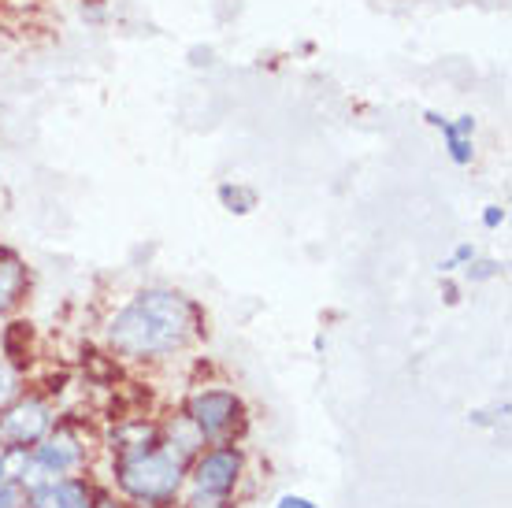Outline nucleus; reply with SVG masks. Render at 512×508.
<instances>
[{
  "mask_svg": "<svg viewBox=\"0 0 512 508\" xmlns=\"http://www.w3.org/2000/svg\"><path fill=\"white\" fill-rule=\"evenodd\" d=\"M101 338L123 364H160L205 338V308L171 286H141L104 319Z\"/></svg>",
  "mask_w": 512,
  "mask_h": 508,
  "instance_id": "nucleus-1",
  "label": "nucleus"
},
{
  "mask_svg": "<svg viewBox=\"0 0 512 508\" xmlns=\"http://www.w3.org/2000/svg\"><path fill=\"white\" fill-rule=\"evenodd\" d=\"M112 479H116L119 497L130 505H171L179 501L186 486V464L156 438V442H141L134 449L112 453Z\"/></svg>",
  "mask_w": 512,
  "mask_h": 508,
  "instance_id": "nucleus-2",
  "label": "nucleus"
},
{
  "mask_svg": "<svg viewBox=\"0 0 512 508\" xmlns=\"http://www.w3.org/2000/svg\"><path fill=\"white\" fill-rule=\"evenodd\" d=\"M182 416L201 431L205 445H223V442H242L245 427H249V408H245L242 394L231 386H193L186 401H182Z\"/></svg>",
  "mask_w": 512,
  "mask_h": 508,
  "instance_id": "nucleus-3",
  "label": "nucleus"
},
{
  "mask_svg": "<svg viewBox=\"0 0 512 508\" xmlns=\"http://www.w3.org/2000/svg\"><path fill=\"white\" fill-rule=\"evenodd\" d=\"M56 427V405L45 390H23L8 408H0V445L30 449Z\"/></svg>",
  "mask_w": 512,
  "mask_h": 508,
  "instance_id": "nucleus-4",
  "label": "nucleus"
},
{
  "mask_svg": "<svg viewBox=\"0 0 512 508\" xmlns=\"http://www.w3.org/2000/svg\"><path fill=\"white\" fill-rule=\"evenodd\" d=\"M245 449L238 442L205 445L186 468V486L190 490H205V494H238L245 483Z\"/></svg>",
  "mask_w": 512,
  "mask_h": 508,
  "instance_id": "nucleus-5",
  "label": "nucleus"
},
{
  "mask_svg": "<svg viewBox=\"0 0 512 508\" xmlns=\"http://www.w3.org/2000/svg\"><path fill=\"white\" fill-rule=\"evenodd\" d=\"M30 457L49 479L52 475H78L90 464V445H86V434L78 431L75 423L56 420V427L38 445H30Z\"/></svg>",
  "mask_w": 512,
  "mask_h": 508,
  "instance_id": "nucleus-6",
  "label": "nucleus"
},
{
  "mask_svg": "<svg viewBox=\"0 0 512 508\" xmlns=\"http://www.w3.org/2000/svg\"><path fill=\"white\" fill-rule=\"evenodd\" d=\"M93 490L86 475H52L26 490V508H90Z\"/></svg>",
  "mask_w": 512,
  "mask_h": 508,
  "instance_id": "nucleus-7",
  "label": "nucleus"
},
{
  "mask_svg": "<svg viewBox=\"0 0 512 508\" xmlns=\"http://www.w3.org/2000/svg\"><path fill=\"white\" fill-rule=\"evenodd\" d=\"M30 293V267L12 245H0V319L12 316Z\"/></svg>",
  "mask_w": 512,
  "mask_h": 508,
  "instance_id": "nucleus-8",
  "label": "nucleus"
},
{
  "mask_svg": "<svg viewBox=\"0 0 512 508\" xmlns=\"http://www.w3.org/2000/svg\"><path fill=\"white\" fill-rule=\"evenodd\" d=\"M160 442H164L167 449H171V453H175V457L186 464V468H190V460L197 457L201 449H205V438H201V431H197V427H193V423L186 420L182 412L160 423Z\"/></svg>",
  "mask_w": 512,
  "mask_h": 508,
  "instance_id": "nucleus-9",
  "label": "nucleus"
},
{
  "mask_svg": "<svg viewBox=\"0 0 512 508\" xmlns=\"http://www.w3.org/2000/svg\"><path fill=\"white\" fill-rule=\"evenodd\" d=\"M219 204L231 212V216H249L260 197H256L253 186H245V182H219Z\"/></svg>",
  "mask_w": 512,
  "mask_h": 508,
  "instance_id": "nucleus-10",
  "label": "nucleus"
},
{
  "mask_svg": "<svg viewBox=\"0 0 512 508\" xmlns=\"http://www.w3.org/2000/svg\"><path fill=\"white\" fill-rule=\"evenodd\" d=\"M438 134H442V145H446V156L453 160L457 167H472L475 160V138H468V134H461V130L453 127V123H442L438 127Z\"/></svg>",
  "mask_w": 512,
  "mask_h": 508,
  "instance_id": "nucleus-11",
  "label": "nucleus"
},
{
  "mask_svg": "<svg viewBox=\"0 0 512 508\" xmlns=\"http://www.w3.org/2000/svg\"><path fill=\"white\" fill-rule=\"evenodd\" d=\"M26 390V379H23V368H15L12 360H4L0 356V408H8L15 397Z\"/></svg>",
  "mask_w": 512,
  "mask_h": 508,
  "instance_id": "nucleus-12",
  "label": "nucleus"
},
{
  "mask_svg": "<svg viewBox=\"0 0 512 508\" xmlns=\"http://www.w3.org/2000/svg\"><path fill=\"white\" fill-rule=\"evenodd\" d=\"M461 275H464V282H468V286H483V282L505 275V264H501V260H494V256H475L472 264L461 267Z\"/></svg>",
  "mask_w": 512,
  "mask_h": 508,
  "instance_id": "nucleus-13",
  "label": "nucleus"
},
{
  "mask_svg": "<svg viewBox=\"0 0 512 508\" xmlns=\"http://www.w3.org/2000/svg\"><path fill=\"white\" fill-rule=\"evenodd\" d=\"M179 508H238V501H234V494H205V490L182 486Z\"/></svg>",
  "mask_w": 512,
  "mask_h": 508,
  "instance_id": "nucleus-14",
  "label": "nucleus"
},
{
  "mask_svg": "<svg viewBox=\"0 0 512 508\" xmlns=\"http://www.w3.org/2000/svg\"><path fill=\"white\" fill-rule=\"evenodd\" d=\"M475 256H479V249H475L472 242H461L453 245V253L446 256V260H438V275H457L464 264H472Z\"/></svg>",
  "mask_w": 512,
  "mask_h": 508,
  "instance_id": "nucleus-15",
  "label": "nucleus"
},
{
  "mask_svg": "<svg viewBox=\"0 0 512 508\" xmlns=\"http://www.w3.org/2000/svg\"><path fill=\"white\" fill-rule=\"evenodd\" d=\"M0 508H26V490L15 479L0 483Z\"/></svg>",
  "mask_w": 512,
  "mask_h": 508,
  "instance_id": "nucleus-16",
  "label": "nucleus"
},
{
  "mask_svg": "<svg viewBox=\"0 0 512 508\" xmlns=\"http://www.w3.org/2000/svg\"><path fill=\"white\" fill-rule=\"evenodd\" d=\"M505 219H509V212H505L501 204H487V208H483V227L487 230H501L505 227Z\"/></svg>",
  "mask_w": 512,
  "mask_h": 508,
  "instance_id": "nucleus-17",
  "label": "nucleus"
},
{
  "mask_svg": "<svg viewBox=\"0 0 512 508\" xmlns=\"http://www.w3.org/2000/svg\"><path fill=\"white\" fill-rule=\"evenodd\" d=\"M442 301H446L449 308L461 305V286L453 282V275H442Z\"/></svg>",
  "mask_w": 512,
  "mask_h": 508,
  "instance_id": "nucleus-18",
  "label": "nucleus"
},
{
  "mask_svg": "<svg viewBox=\"0 0 512 508\" xmlns=\"http://www.w3.org/2000/svg\"><path fill=\"white\" fill-rule=\"evenodd\" d=\"M90 508H127V505H123L116 494H108V490H93Z\"/></svg>",
  "mask_w": 512,
  "mask_h": 508,
  "instance_id": "nucleus-19",
  "label": "nucleus"
},
{
  "mask_svg": "<svg viewBox=\"0 0 512 508\" xmlns=\"http://www.w3.org/2000/svg\"><path fill=\"white\" fill-rule=\"evenodd\" d=\"M275 508H320L312 497H301V494H282L279 497V505Z\"/></svg>",
  "mask_w": 512,
  "mask_h": 508,
  "instance_id": "nucleus-20",
  "label": "nucleus"
},
{
  "mask_svg": "<svg viewBox=\"0 0 512 508\" xmlns=\"http://www.w3.org/2000/svg\"><path fill=\"white\" fill-rule=\"evenodd\" d=\"M423 123H427V127H442V123H446V115L442 112H435V108H427V112H423Z\"/></svg>",
  "mask_w": 512,
  "mask_h": 508,
  "instance_id": "nucleus-21",
  "label": "nucleus"
},
{
  "mask_svg": "<svg viewBox=\"0 0 512 508\" xmlns=\"http://www.w3.org/2000/svg\"><path fill=\"white\" fill-rule=\"evenodd\" d=\"M468 423H475V427H490V412H468Z\"/></svg>",
  "mask_w": 512,
  "mask_h": 508,
  "instance_id": "nucleus-22",
  "label": "nucleus"
},
{
  "mask_svg": "<svg viewBox=\"0 0 512 508\" xmlns=\"http://www.w3.org/2000/svg\"><path fill=\"white\" fill-rule=\"evenodd\" d=\"M153 508H179V505H175V501H171V505H153Z\"/></svg>",
  "mask_w": 512,
  "mask_h": 508,
  "instance_id": "nucleus-23",
  "label": "nucleus"
},
{
  "mask_svg": "<svg viewBox=\"0 0 512 508\" xmlns=\"http://www.w3.org/2000/svg\"><path fill=\"white\" fill-rule=\"evenodd\" d=\"M0 449H4V445H0Z\"/></svg>",
  "mask_w": 512,
  "mask_h": 508,
  "instance_id": "nucleus-24",
  "label": "nucleus"
}]
</instances>
